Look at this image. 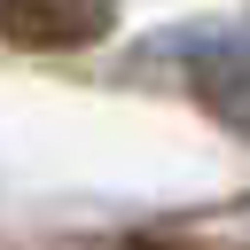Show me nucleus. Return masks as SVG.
<instances>
[{"label": "nucleus", "instance_id": "nucleus-1", "mask_svg": "<svg viewBox=\"0 0 250 250\" xmlns=\"http://www.w3.org/2000/svg\"><path fill=\"white\" fill-rule=\"evenodd\" d=\"M180 78H188V94L219 125H234L250 141V31H195V39H180Z\"/></svg>", "mask_w": 250, "mask_h": 250}, {"label": "nucleus", "instance_id": "nucleus-2", "mask_svg": "<svg viewBox=\"0 0 250 250\" xmlns=\"http://www.w3.org/2000/svg\"><path fill=\"white\" fill-rule=\"evenodd\" d=\"M117 23V0H0V39L16 47H94Z\"/></svg>", "mask_w": 250, "mask_h": 250}]
</instances>
